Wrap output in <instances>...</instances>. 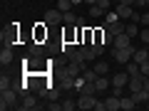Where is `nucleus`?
I'll return each mask as SVG.
<instances>
[{
    "mask_svg": "<svg viewBox=\"0 0 149 111\" xmlns=\"http://www.w3.org/2000/svg\"><path fill=\"white\" fill-rule=\"evenodd\" d=\"M97 94H80V99H77V109H82V111H90V109H95L97 106Z\"/></svg>",
    "mask_w": 149,
    "mask_h": 111,
    "instance_id": "nucleus-4",
    "label": "nucleus"
},
{
    "mask_svg": "<svg viewBox=\"0 0 149 111\" xmlns=\"http://www.w3.org/2000/svg\"><path fill=\"white\" fill-rule=\"evenodd\" d=\"M62 74H67V77H74V79H77V77L82 74V67H80V64H74V62H70L67 67H65Z\"/></svg>",
    "mask_w": 149,
    "mask_h": 111,
    "instance_id": "nucleus-18",
    "label": "nucleus"
},
{
    "mask_svg": "<svg viewBox=\"0 0 149 111\" xmlns=\"http://www.w3.org/2000/svg\"><path fill=\"white\" fill-rule=\"evenodd\" d=\"M127 89H129V94H132V91L144 89V77H142V74H134V77H129V84H127Z\"/></svg>",
    "mask_w": 149,
    "mask_h": 111,
    "instance_id": "nucleus-8",
    "label": "nucleus"
},
{
    "mask_svg": "<svg viewBox=\"0 0 149 111\" xmlns=\"http://www.w3.org/2000/svg\"><path fill=\"white\" fill-rule=\"evenodd\" d=\"M102 15H104V10L100 5H90V17H102Z\"/></svg>",
    "mask_w": 149,
    "mask_h": 111,
    "instance_id": "nucleus-28",
    "label": "nucleus"
},
{
    "mask_svg": "<svg viewBox=\"0 0 149 111\" xmlns=\"http://www.w3.org/2000/svg\"><path fill=\"white\" fill-rule=\"evenodd\" d=\"M82 3H85V0H72V5H82Z\"/></svg>",
    "mask_w": 149,
    "mask_h": 111,
    "instance_id": "nucleus-40",
    "label": "nucleus"
},
{
    "mask_svg": "<svg viewBox=\"0 0 149 111\" xmlns=\"http://www.w3.org/2000/svg\"><path fill=\"white\" fill-rule=\"evenodd\" d=\"M62 25H77V15H74L72 10H67L65 17H62Z\"/></svg>",
    "mask_w": 149,
    "mask_h": 111,
    "instance_id": "nucleus-24",
    "label": "nucleus"
},
{
    "mask_svg": "<svg viewBox=\"0 0 149 111\" xmlns=\"http://www.w3.org/2000/svg\"><path fill=\"white\" fill-rule=\"evenodd\" d=\"M27 54L30 57H45V45L42 42H30L27 45Z\"/></svg>",
    "mask_w": 149,
    "mask_h": 111,
    "instance_id": "nucleus-12",
    "label": "nucleus"
},
{
    "mask_svg": "<svg viewBox=\"0 0 149 111\" xmlns=\"http://www.w3.org/2000/svg\"><path fill=\"white\" fill-rule=\"evenodd\" d=\"M104 47H107V45H102V42H92V49H95L97 57H102V54H104Z\"/></svg>",
    "mask_w": 149,
    "mask_h": 111,
    "instance_id": "nucleus-29",
    "label": "nucleus"
},
{
    "mask_svg": "<svg viewBox=\"0 0 149 111\" xmlns=\"http://www.w3.org/2000/svg\"><path fill=\"white\" fill-rule=\"evenodd\" d=\"M45 109H47V111H62V101H60V99L47 101V104H45Z\"/></svg>",
    "mask_w": 149,
    "mask_h": 111,
    "instance_id": "nucleus-25",
    "label": "nucleus"
},
{
    "mask_svg": "<svg viewBox=\"0 0 149 111\" xmlns=\"http://www.w3.org/2000/svg\"><path fill=\"white\" fill-rule=\"evenodd\" d=\"M15 35H17V27L13 25L10 30H3V45H8V47H13V45H15Z\"/></svg>",
    "mask_w": 149,
    "mask_h": 111,
    "instance_id": "nucleus-11",
    "label": "nucleus"
},
{
    "mask_svg": "<svg viewBox=\"0 0 149 111\" xmlns=\"http://www.w3.org/2000/svg\"><path fill=\"white\" fill-rule=\"evenodd\" d=\"M112 94H114V96H122L124 94V86H112Z\"/></svg>",
    "mask_w": 149,
    "mask_h": 111,
    "instance_id": "nucleus-35",
    "label": "nucleus"
},
{
    "mask_svg": "<svg viewBox=\"0 0 149 111\" xmlns=\"http://www.w3.org/2000/svg\"><path fill=\"white\" fill-rule=\"evenodd\" d=\"M114 3H122V0H114Z\"/></svg>",
    "mask_w": 149,
    "mask_h": 111,
    "instance_id": "nucleus-42",
    "label": "nucleus"
},
{
    "mask_svg": "<svg viewBox=\"0 0 149 111\" xmlns=\"http://www.w3.org/2000/svg\"><path fill=\"white\" fill-rule=\"evenodd\" d=\"M134 106H137V101L132 99V94H129V96H124V94L119 96V109H122V111H132Z\"/></svg>",
    "mask_w": 149,
    "mask_h": 111,
    "instance_id": "nucleus-15",
    "label": "nucleus"
},
{
    "mask_svg": "<svg viewBox=\"0 0 149 111\" xmlns=\"http://www.w3.org/2000/svg\"><path fill=\"white\" fill-rule=\"evenodd\" d=\"M10 86H13V79H10V77H3V79H0V91L10 89Z\"/></svg>",
    "mask_w": 149,
    "mask_h": 111,
    "instance_id": "nucleus-32",
    "label": "nucleus"
},
{
    "mask_svg": "<svg viewBox=\"0 0 149 111\" xmlns=\"http://www.w3.org/2000/svg\"><path fill=\"white\" fill-rule=\"evenodd\" d=\"M17 99H20V94H17L13 86L5 89V91H0V109H3V111H5V109H17V106H20Z\"/></svg>",
    "mask_w": 149,
    "mask_h": 111,
    "instance_id": "nucleus-1",
    "label": "nucleus"
},
{
    "mask_svg": "<svg viewBox=\"0 0 149 111\" xmlns=\"http://www.w3.org/2000/svg\"><path fill=\"white\" fill-rule=\"evenodd\" d=\"M13 62V47H3V52H0V64H10Z\"/></svg>",
    "mask_w": 149,
    "mask_h": 111,
    "instance_id": "nucleus-21",
    "label": "nucleus"
},
{
    "mask_svg": "<svg viewBox=\"0 0 149 111\" xmlns=\"http://www.w3.org/2000/svg\"><path fill=\"white\" fill-rule=\"evenodd\" d=\"M142 25H144V27H149V8L142 12Z\"/></svg>",
    "mask_w": 149,
    "mask_h": 111,
    "instance_id": "nucleus-33",
    "label": "nucleus"
},
{
    "mask_svg": "<svg viewBox=\"0 0 149 111\" xmlns=\"http://www.w3.org/2000/svg\"><path fill=\"white\" fill-rule=\"evenodd\" d=\"M144 89L149 91V77H144Z\"/></svg>",
    "mask_w": 149,
    "mask_h": 111,
    "instance_id": "nucleus-38",
    "label": "nucleus"
},
{
    "mask_svg": "<svg viewBox=\"0 0 149 111\" xmlns=\"http://www.w3.org/2000/svg\"><path fill=\"white\" fill-rule=\"evenodd\" d=\"M114 10H117V15L122 17V20H129V17H132V12H134V8L124 5V3H114Z\"/></svg>",
    "mask_w": 149,
    "mask_h": 111,
    "instance_id": "nucleus-13",
    "label": "nucleus"
},
{
    "mask_svg": "<svg viewBox=\"0 0 149 111\" xmlns=\"http://www.w3.org/2000/svg\"><path fill=\"white\" fill-rule=\"evenodd\" d=\"M72 0H57V10H62V12H67V10H72Z\"/></svg>",
    "mask_w": 149,
    "mask_h": 111,
    "instance_id": "nucleus-26",
    "label": "nucleus"
},
{
    "mask_svg": "<svg viewBox=\"0 0 149 111\" xmlns=\"http://www.w3.org/2000/svg\"><path fill=\"white\" fill-rule=\"evenodd\" d=\"M85 5H97V0H85Z\"/></svg>",
    "mask_w": 149,
    "mask_h": 111,
    "instance_id": "nucleus-39",
    "label": "nucleus"
},
{
    "mask_svg": "<svg viewBox=\"0 0 149 111\" xmlns=\"http://www.w3.org/2000/svg\"><path fill=\"white\" fill-rule=\"evenodd\" d=\"M129 45H132V37H129L127 32H122V35H114V42H112V47H114V49L129 47Z\"/></svg>",
    "mask_w": 149,
    "mask_h": 111,
    "instance_id": "nucleus-7",
    "label": "nucleus"
},
{
    "mask_svg": "<svg viewBox=\"0 0 149 111\" xmlns=\"http://www.w3.org/2000/svg\"><path fill=\"white\" fill-rule=\"evenodd\" d=\"M72 109H77V101L65 99V101H62V111H72Z\"/></svg>",
    "mask_w": 149,
    "mask_h": 111,
    "instance_id": "nucleus-30",
    "label": "nucleus"
},
{
    "mask_svg": "<svg viewBox=\"0 0 149 111\" xmlns=\"http://www.w3.org/2000/svg\"><path fill=\"white\" fill-rule=\"evenodd\" d=\"M139 30H142V27H139V22H132V20H129V22H127V30H124V32H127V35L134 40V37H139Z\"/></svg>",
    "mask_w": 149,
    "mask_h": 111,
    "instance_id": "nucleus-22",
    "label": "nucleus"
},
{
    "mask_svg": "<svg viewBox=\"0 0 149 111\" xmlns=\"http://www.w3.org/2000/svg\"><path fill=\"white\" fill-rule=\"evenodd\" d=\"M132 99L137 101V106H139V104H149V91H147V89H139V91H132Z\"/></svg>",
    "mask_w": 149,
    "mask_h": 111,
    "instance_id": "nucleus-17",
    "label": "nucleus"
},
{
    "mask_svg": "<svg viewBox=\"0 0 149 111\" xmlns=\"http://www.w3.org/2000/svg\"><path fill=\"white\" fill-rule=\"evenodd\" d=\"M62 17H65V12L57 10V8L45 10V25H62Z\"/></svg>",
    "mask_w": 149,
    "mask_h": 111,
    "instance_id": "nucleus-5",
    "label": "nucleus"
},
{
    "mask_svg": "<svg viewBox=\"0 0 149 111\" xmlns=\"http://www.w3.org/2000/svg\"><path fill=\"white\" fill-rule=\"evenodd\" d=\"M144 5H147V8H149V0H144Z\"/></svg>",
    "mask_w": 149,
    "mask_h": 111,
    "instance_id": "nucleus-41",
    "label": "nucleus"
},
{
    "mask_svg": "<svg viewBox=\"0 0 149 111\" xmlns=\"http://www.w3.org/2000/svg\"><path fill=\"white\" fill-rule=\"evenodd\" d=\"M134 45H129V47H122V49H114L112 47V54H114V59H117V64H127L132 62V54H134Z\"/></svg>",
    "mask_w": 149,
    "mask_h": 111,
    "instance_id": "nucleus-3",
    "label": "nucleus"
},
{
    "mask_svg": "<svg viewBox=\"0 0 149 111\" xmlns=\"http://www.w3.org/2000/svg\"><path fill=\"white\" fill-rule=\"evenodd\" d=\"M92 69H95V72L100 74V77H104V74H109V64H107L104 59H100V62L95 59V64H92Z\"/></svg>",
    "mask_w": 149,
    "mask_h": 111,
    "instance_id": "nucleus-19",
    "label": "nucleus"
},
{
    "mask_svg": "<svg viewBox=\"0 0 149 111\" xmlns=\"http://www.w3.org/2000/svg\"><path fill=\"white\" fill-rule=\"evenodd\" d=\"M60 49H62V54L67 57V54H72L77 47H74V42H62V47H60Z\"/></svg>",
    "mask_w": 149,
    "mask_h": 111,
    "instance_id": "nucleus-27",
    "label": "nucleus"
},
{
    "mask_svg": "<svg viewBox=\"0 0 149 111\" xmlns=\"http://www.w3.org/2000/svg\"><path fill=\"white\" fill-rule=\"evenodd\" d=\"M104 30L109 32V35H122V32L127 30V20H122V17H119V20H114V22H107Z\"/></svg>",
    "mask_w": 149,
    "mask_h": 111,
    "instance_id": "nucleus-6",
    "label": "nucleus"
},
{
    "mask_svg": "<svg viewBox=\"0 0 149 111\" xmlns=\"http://www.w3.org/2000/svg\"><path fill=\"white\" fill-rule=\"evenodd\" d=\"M17 109H22V111H30V109H45V104H40V101H37V94L27 91V94L20 96V106H17Z\"/></svg>",
    "mask_w": 149,
    "mask_h": 111,
    "instance_id": "nucleus-2",
    "label": "nucleus"
},
{
    "mask_svg": "<svg viewBox=\"0 0 149 111\" xmlns=\"http://www.w3.org/2000/svg\"><path fill=\"white\" fill-rule=\"evenodd\" d=\"M139 40H142V45H149V27H142L139 30Z\"/></svg>",
    "mask_w": 149,
    "mask_h": 111,
    "instance_id": "nucleus-31",
    "label": "nucleus"
},
{
    "mask_svg": "<svg viewBox=\"0 0 149 111\" xmlns=\"http://www.w3.org/2000/svg\"><path fill=\"white\" fill-rule=\"evenodd\" d=\"M95 89H97V94H104L107 89H112V79L109 77H97V82H95Z\"/></svg>",
    "mask_w": 149,
    "mask_h": 111,
    "instance_id": "nucleus-9",
    "label": "nucleus"
},
{
    "mask_svg": "<svg viewBox=\"0 0 149 111\" xmlns=\"http://www.w3.org/2000/svg\"><path fill=\"white\" fill-rule=\"evenodd\" d=\"M139 67H142V77H149V59L144 64H139Z\"/></svg>",
    "mask_w": 149,
    "mask_h": 111,
    "instance_id": "nucleus-34",
    "label": "nucleus"
},
{
    "mask_svg": "<svg viewBox=\"0 0 149 111\" xmlns=\"http://www.w3.org/2000/svg\"><path fill=\"white\" fill-rule=\"evenodd\" d=\"M104 111H119V96H104Z\"/></svg>",
    "mask_w": 149,
    "mask_h": 111,
    "instance_id": "nucleus-14",
    "label": "nucleus"
},
{
    "mask_svg": "<svg viewBox=\"0 0 149 111\" xmlns=\"http://www.w3.org/2000/svg\"><path fill=\"white\" fill-rule=\"evenodd\" d=\"M129 20H132V22H142V15H139V12L134 10V12H132V17H129Z\"/></svg>",
    "mask_w": 149,
    "mask_h": 111,
    "instance_id": "nucleus-36",
    "label": "nucleus"
},
{
    "mask_svg": "<svg viewBox=\"0 0 149 111\" xmlns=\"http://www.w3.org/2000/svg\"><path fill=\"white\" fill-rule=\"evenodd\" d=\"M124 69H127V74H129V77H134V74H142V67H139V64L134 62V59L124 64Z\"/></svg>",
    "mask_w": 149,
    "mask_h": 111,
    "instance_id": "nucleus-23",
    "label": "nucleus"
},
{
    "mask_svg": "<svg viewBox=\"0 0 149 111\" xmlns=\"http://www.w3.org/2000/svg\"><path fill=\"white\" fill-rule=\"evenodd\" d=\"M132 59H134L137 64H144V62L149 59V49H144V47H137V49H134V54H132Z\"/></svg>",
    "mask_w": 149,
    "mask_h": 111,
    "instance_id": "nucleus-16",
    "label": "nucleus"
},
{
    "mask_svg": "<svg viewBox=\"0 0 149 111\" xmlns=\"http://www.w3.org/2000/svg\"><path fill=\"white\" fill-rule=\"evenodd\" d=\"M127 84H129V74H127V69H124V72H117L114 77H112V86H124V89H127Z\"/></svg>",
    "mask_w": 149,
    "mask_h": 111,
    "instance_id": "nucleus-10",
    "label": "nucleus"
},
{
    "mask_svg": "<svg viewBox=\"0 0 149 111\" xmlns=\"http://www.w3.org/2000/svg\"><path fill=\"white\" fill-rule=\"evenodd\" d=\"M95 111H104V99H102V101H97V106H95Z\"/></svg>",
    "mask_w": 149,
    "mask_h": 111,
    "instance_id": "nucleus-37",
    "label": "nucleus"
},
{
    "mask_svg": "<svg viewBox=\"0 0 149 111\" xmlns=\"http://www.w3.org/2000/svg\"><path fill=\"white\" fill-rule=\"evenodd\" d=\"M60 89H65V91H70V89H74V77H67V74H62V79H60Z\"/></svg>",
    "mask_w": 149,
    "mask_h": 111,
    "instance_id": "nucleus-20",
    "label": "nucleus"
}]
</instances>
